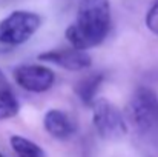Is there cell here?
I'll return each instance as SVG.
<instances>
[{
	"label": "cell",
	"instance_id": "1",
	"mask_svg": "<svg viewBox=\"0 0 158 157\" xmlns=\"http://www.w3.org/2000/svg\"><path fill=\"white\" fill-rule=\"evenodd\" d=\"M109 31V0H78L75 19L66 29V39L72 48L86 51L103 43Z\"/></svg>",
	"mask_w": 158,
	"mask_h": 157
},
{
	"label": "cell",
	"instance_id": "2",
	"mask_svg": "<svg viewBox=\"0 0 158 157\" xmlns=\"http://www.w3.org/2000/svg\"><path fill=\"white\" fill-rule=\"evenodd\" d=\"M127 117L141 136L158 140V96L152 88L135 89L127 105Z\"/></svg>",
	"mask_w": 158,
	"mask_h": 157
},
{
	"label": "cell",
	"instance_id": "3",
	"mask_svg": "<svg viewBox=\"0 0 158 157\" xmlns=\"http://www.w3.org/2000/svg\"><path fill=\"white\" fill-rule=\"evenodd\" d=\"M42 26L37 12L17 9L0 20V45L19 46L26 43Z\"/></svg>",
	"mask_w": 158,
	"mask_h": 157
},
{
	"label": "cell",
	"instance_id": "4",
	"mask_svg": "<svg viewBox=\"0 0 158 157\" xmlns=\"http://www.w3.org/2000/svg\"><path fill=\"white\" fill-rule=\"evenodd\" d=\"M92 123L97 134L105 140H120L127 133L123 112L106 99H97L92 103Z\"/></svg>",
	"mask_w": 158,
	"mask_h": 157
},
{
	"label": "cell",
	"instance_id": "5",
	"mask_svg": "<svg viewBox=\"0 0 158 157\" xmlns=\"http://www.w3.org/2000/svg\"><path fill=\"white\" fill-rule=\"evenodd\" d=\"M14 80L15 83L29 93H45L51 89L55 82L52 69L43 65L31 63V65H20L14 69Z\"/></svg>",
	"mask_w": 158,
	"mask_h": 157
},
{
	"label": "cell",
	"instance_id": "6",
	"mask_svg": "<svg viewBox=\"0 0 158 157\" xmlns=\"http://www.w3.org/2000/svg\"><path fill=\"white\" fill-rule=\"evenodd\" d=\"M39 60H45L54 63L68 71H83L91 66V57L83 50L77 48H64V50H51L39 54Z\"/></svg>",
	"mask_w": 158,
	"mask_h": 157
},
{
	"label": "cell",
	"instance_id": "7",
	"mask_svg": "<svg viewBox=\"0 0 158 157\" xmlns=\"http://www.w3.org/2000/svg\"><path fill=\"white\" fill-rule=\"evenodd\" d=\"M45 131L57 140H68L75 134V125L72 119L61 109L51 108L43 117Z\"/></svg>",
	"mask_w": 158,
	"mask_h": 157
},
{
	"label": "cell",
	"instance_id": "8",
	"mask_svg": "<svg viewBox=\"0 0 158 157\" xmlns=\"http://www.w3.org/2000/svg\"><path fill=\"white\" fill-rule=\"evenodd\" d=\"M102 83H103V74H97V72L91 74L78 82V85L75 86V93L78 94L80 100L85 105L94 103Z\"/></svg>",
	"mask_w": 158,
	"mask_h": 157
},
{
	"label": "cell",
	"instance_id": "9",
	"mask_svg": "<svg viewBox=\"0 0 158 157\" xmlns=\"http://www.w3.org/2000/svg\"><path fill=\"white\" fill-rule=\"evenodd\" d=\"M9 143L17 157H46V153L40 145L23 136H11Z\"/></svg>",
	"mask_w": 158,
	"mask_h": 157
},
{
	"label": "cell",
	"instance_id": "10",
	"mask_svg": "<svg viewBox=\"0 0 158 157\" xmlns=\"http://www.w3.org/2000/svg\"><path fill=\"white\" fill-rule=\"evenodd\" d=\"M19 109L20 103L14 96V93L8 88L0 89V122L15 117L19 114Z\"/></svg>",
	"mask_w": 158,
	"mask_h": 157
},
{
	"label": "cell",
	"instance_id": "11",
	"mask_svg": "<svg viewBox=\"0 0 158 157\" xmlns=\"http://www.w3.org/2000/svg\"><path fill=\"white\" fill-rule=\"evenodd\" d=\"M144 23H146V28L152 33L158 36V0H154L146 12V17H144Z\"/></svg>",
	"mask_w": 158,
	"mask_h": 157
},
{
	"label": "cell",
	"instance_id": "12",
	"mask_svg": "<svg viewBox=\"0 0 158 157\" xmlns=\"http://www.w3.org/2000/svg\"><path fill=\"white\" fill-rule=\"evenodd\" d=\"M0 79H2V71H0Z\"/></svg>",
	"mask_w": 158,
	"mask_h": 157
},
{
	"label": "cell",
	"instance_id": "13",
	"mask_svg": "<svg viewBox=\"0 0 158 157\" xmlns=\"http://www.w3.org/2000/svg\"><path fill=\"white\" fill-rule=\"evenodd\" d=\"M0 157H5V156H2V154H0Z\"/></svg>",
	"mask_w": 158,
	"mask_h": 157
}]
</instances>
